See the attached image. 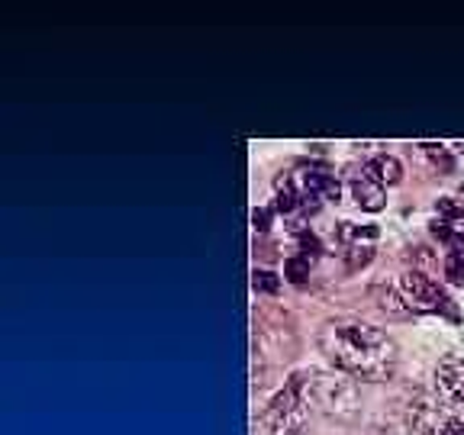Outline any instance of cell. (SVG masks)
Returning <instances> with one entry per match:
<instances>
[{"label":"cell","mask_w":464,"mask_h":435,"mask_svg":"<svg viewBox=\"0 0 464 435\" xmlns=\"http://www.w3.org/2000/svg\"><path fill=\"white\" fill-rule=\"evenodd\" d=\"M319 348L335 368L358 381H384L397 368V345L387 333L364 323H326Z\"/></svg>","instance_id":"obj_1"},{"label":"cell","mask_w":464,"mask_h":435,"mask_svg":"<svg viewBox=\"0 0 464 435\" xmlns=\"http://www.w3.org/2000/svg\"><path fill=\"white\" fill-rule=\"evenodd\" d=\"M300 387H304V377H294L287 391H281L271 406L261 416V432L265 435H297L304 426V397H300Z\"/></svg>","instance_id":"obj_2"},{"label":"cell","mask_w":464,"mask_h":435,"mask_svg":"<svg viewBox=\"0 0 464 435\" xmlns=\"http://www.w3.org/2000/svg\"><path fill=\"white\" fill-rule=\"evenodd\" d=\"M400 290H403L406 304L413 306V310L445 313V316H451V319L458 316V310H455V304H451L449 294H445V290L439 287L432 277L420 275V271H410V275H403V281H400Z\"/></svg>","instance_id":"obj_3"},{"label":"cell","mask_w":464,"mask_h":435,"mask_svg":"<svg viewBox=\"0 0 464 435\" xmlns=\"http://www.w3.org/2000/svg\"><path fill=\"white\" fill-rule=\"evenodd\" d=\"M435 400L449 410L451 416L464 413V358H442L435 368Z\"/></svg>","instance_id":"obj_4"},{"label":"cell","mask_w":464,"mask_h":435,"mask_svg":"<svg viewBox=\"0 0 464 435\" xmlns=\"http://www.w3.org/2000/svg\"><path fill=\"white\" fill-rule=\"evenodd\" d=\"M410 429H413L416 435H442L445 426H449L455 416H449V410H445L439 400L435 403H429V400H420L416 406H410Z\"/></svg>","instance_id":"obj_5"},{"label":"cell","mask_w":464,"mask_h":435,"mask_svg":"<svg viewBox=\"0 0 464 435\" xmlns=\"http://www.w3.org/2000/svg\"><path fill=\"white\" fill-rule=\"evenodd\" d=\"M348 190H352V200L362 207V210L368 213H377L384 210V188L381 184H374L371 178H352V184H348Z\"/></svg>","instance_id":"obj_6"},{"label":"cell","mask_w":464,"mask_h":435,"mask_svg":"<svg viewBox=\"0 0 464 435\" xmlns=\"http://www.w3.org/2000/svg\"><path fill=\"white\" fill-rule=\"evenodd\" d=\"M400 174H403V168H400V161L393 159V155H374V159L364 165V178H371L374 184H397Z\"/></svg>","instance_id":"obj_7"},{"label":"cell","mask_w":464,"mask_h":435,"mask_svg":"<svg viewBox=\"0 0 464 435\" xmlns=\"http://www.w3.org/2000/svg\"><path fill=\"white\" fill-rule=\"evenodd\" d=\"M445 277L451 284H464V248H449V255H445Z\"/></svg>","instance_id":"obj_8"},{"label":"cell","mask_w":464,"mask_h":435,"mask_svg":"<svg viewBox=\"0 0 464 435\" xmlns=\"http://www.w3.org/2000/svg\"><path fill=\"white\" fill-rule=\"evenodd\" d=\"M284 275H287L294 284H300L306 275H310V258H306V255H294V258L287 261V268H284Z\"/></svg>","instance_id":"obj_9"},{"label":"cell","mask_w":464,"mask_h":435,"mask_svg":"<svg viewBox=\"0 0 464 435\" xmlns=\"http://www.w3.org/2000/svg\"><path fill=\"white\" fill-rule=\"evenodd\" d=\"M377 229L374 226H364V229H358L355 223H342V239L348 242H362V239H374Z\"/></svg>","instance_id":"obj_10"},{"label":"cell","mask_w":464,"mask_h":435,"mask_svg":"<svg viewBox=\"0 0 464 435\" xmlns=\"http://www.w3.org/2000/svg\"><path fill=\"white\" fill-rule=\"evenodd\" d=\"M439 213H442V217H449V219H461L464 217V203H458L455 197H442V200H439Z\"/></svg>","instance_id":"obj_11"},{"label":"cell","mask_w":464,"mask_h":435,"mask_svg":"<svg viewBox=\"0 0 464 435\" xmlns=\"http://www.w3.org/2000/svg\"><path fill=\"white\" fill-rule=\"evenodd\" d=\"M255 290H268V294H271V290H277V277L275 275H271V271H255Z\"/></svg>","instance_id":"obj_12"},{"label":"cell","mask_w":464,"mask_h":435,"mask_svg":"<svg viewBox=\"0 0 464 435\" xmlns=\"http://www.w3.org/2000/svg\"><path fill=\"white\" fill-rule=\"evenodd\" d=\"M252 223H255V229H268V223H271V210H255L252 213Z\"/></svg>","instance_id":"obj_13"},{"label":"cell","mask_w":464,"mask_h":435,"mask_svg":"<svg viewBox=\"0 0 464 435\" xmlns=\"http://www.w3.org/2000/svg\"><path fill=\"white\" fill-rule=\"evenodd\" d=\"M442 435H464V422L455 416V420H451L449 426H445V432H442Z\"/></svg>","instance_id":"obj_14"},{"label":"cell","mask_w":464,"mask_h":435,"mask_svg":"<svg viewBox=\"0 0 464 435\" xmlns=\"http://www.w3.org/2000/svg\"><path fill=\"white\" fill-rule=\"evenodd\" d=\"M461 152H464V145H461Z\"/></svg>","instance_id":"obj_15"}]
</instances>
